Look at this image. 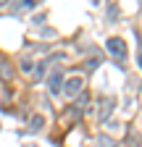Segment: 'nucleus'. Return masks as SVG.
I'll return each instance as SVG.
<instances>
[{
	"instance_id": "f257e3e1",
	"label": "nucleus",
	"mask_w": 142,
	"mask_h": 147,
	"mask_svg": "<svg viewBox=\"0 0 142 147\" xmlns=\"http://www.w3.org/2000/svg\"><path fill=\"white\" fill-rule=\"evenodd\" d=\"M105 47H108V53L113 55L116 61H124V58H126V42H124L121 37H111V40L105 42Z\"/></svg>"
},
{
	"instance_id": "f03ea898",
	"label": "nucleus",
	"mask_w": 142,
	"mask_h": 147,
	"mask_svg": "<svg viewBox=\"0 0 142 147\" xmlns=\"http://www.w3.org/2000/svg\"><path fill=\"white\" fill-rule=\"evenodd\" d=\"M47 87H50V92H61V89H63V68H61V66L50 71V76H47Z\"/></svg>"
},
{
	"instance_id": "7ed1b4c3",
	"label": "nucleus",
	"mask_w": 142,
	"mask_h": 147,
	"mask_svg": "<svg viewBox=\"0 0 142 147\" xmlns=\"http://www.w3.org/2000/svg\"><path fill=\"white\" fill-rule=\"evenodd\" d=\"M82 84H84V82H82L79 76H74V79H68V82H63V92H66L68 97H76L79 92H82Z\"/></svg>"
},
{
	"instance_id": "20e7f679",
	"label": "nucleus",
	"mask_w": 142,
	"mask_h": 147,
	"mask_svg": "<svg viewBox=\"0 0 142 147\" xmlns=\"http://www.w3.org/2000/svg\"><path fill=\"white\" fill-rule=\"evenodd\" d=\"M100 105H103V108H100V118H105V116H108L111 110L116 108V97H103Z\"/></svg>"
},
{
	"instance_id": "39448f33",
	"label": "nucleus",
	"mask_w": 142,
	"mask_h": 147,
	"mask_svg": "<svg viewBox=\"0 0 142 147\" xmlns=\"http://www.w3.org/2000/svg\"><path fill=\"white\" fill-rule=\"evenodd\" d=\"M42 126H45V118H42V116H34V118H32V126H29V129H32V131H40Z\"/></svg>"
},
{
	"instance_id": "423d86ee",
	"label": "nucleus",
	"mask_w": 142,
	"mask_h": 147,
	"mask_svg": "<svg viewBox=\"0 0 142 147\" xmlns=\"http://www.w3.org/2000/svg\"><path fill=\"white\" fill-rule=\"evenodd\" d=\"M0 76H3V79H11L13 76V68L8 63H0Z\"/></svg>"
},
{
	"instance_id": "0eeeda50",
	"label": "nucleus",
	"mask_w": 142,
	"mask_h": 147,
	"mask_svg": "<svg viewBox=\"0 0 142 147\" xmlns=\"http://www.w3.org/2000/svg\"><path fill=\"white\" fill-rule=\"evenodd\" d=\"M84 105H87V95H82V97H79V100L74 102V110H76V116H79L82 110H84Z\"/></svg>"
},
{
	"instance_id": "6e6552de",
	"label": "nucleus",
	"mask_w": 142,
	"mask_h": 147,
	"mask_svg": "<svg viewBox=\"0 0 142 147\" xmlns=\"http://www.w3.org/2000/svg\"><path fill=\"white\" fill-rule=\"evenodd\" d=\"M100 144H103V147H116V142H113L111 137H100Z\"/></svg>"
},
{
	"instance_id": "1a4fd4ad",
	"label": "nucleus",
	"mask_w": 142,
	"mask_h": 147,
	"mask_svg": "<svg viewBox=\"0 0 142 147\" xmlns=\"http://www.w3.org/2000/svg\"><path fill=\"white\" fill-rule=\"evenodd\" d=\"M139 68H142V45H139Z\"/></svg>"
},
{
	"instance_id": "9d476101",
	"label": "nucleus",
	"mask_w": 142,
	"mask_h": 147,
	"mask_svg": "<svg viewBox=\"0 0 142 147\" xmlns=\"http://www.w3.org/2000/svg\"><path fill=\"white\" fill-rule=\"evenodd\" d=\"M5 3H8V0H0V5H5Z\"/></svg>"
},
{
	"instance_id": "9b49d317",
	"label": "nucleus",
	"mask_w": 142,
	"mask_h": 147,
	"mask_svg": "<svg viewBox=\"0 0 142 147\" xmlns=\"http://www.w3.org/2000/svg\"><path fill=\"white\" fill-rule=\"evenodd\" d=\"M26 147H34V144H26Z\"/></svg>"
}]
</instances>
